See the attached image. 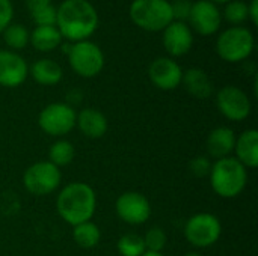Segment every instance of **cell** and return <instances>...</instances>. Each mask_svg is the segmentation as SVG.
<instances>
[{
	"instance_id": "1",
	"label": "cell",
	"mask_w": 258,
	"mask_h": 256,
	"mask_svg": "<svg viewBox=\"0 0 258 256\" xmlns=\"http://www.w3.org/2000/svg\"><path fill=\"white\" fill-rule=\"evenodd\" d=\"M56 27L68 42L86 41L98 27V12L88 0H63L57 6Z\"/></svg>"
},
{
	"instance_id": "2",
	"label": "cell",
	"mask_w": 258,
	"mask_h": 256,
	"mask_svg": "<svg viewBox=\"0 0 258 256\" xmlns=\"http://www.w3.org/2000/svg\"><path fill=\"white\" fill-rule=\"evenodd\" d=\"M59 216L71 226L89 222L97 208L94 189L82 181L67 184L56 201Z\"/></svg>"
},
{
	"instance_id": "3",
	"label": "cell",
	"mask_w": 258,
	"mask_h": 256,
	"mask_svg": "<svg viewBox=\"0 0 258 256\" xmlns=\"http://www.w3.org/2000/svg\"><path fill=\"white\" fill-rule=\"evenodd\" d=\"M246 183V167L234 157L219 158L212 164L210 186L218 196L224 199H233L245 190Z\"/></svg>"
},
{
	"instance_id": "4",
	"label": "cell",
	"mask_w": 258,
	"mask_h": 256,
	"mask_svg": "<svg viewBox=\"0 0 258 256\" xmlns=\"http://www.w3.org/2000/svg\"><path fill=\"white\" fill-rule=\"evenodd\" d=\"M255 47V38L251 29L245 26H231L221 32L216 39L218 56L230 63L246 60Z\"/></svg>"
},
{
	"instance_id": "5",
	"label": "cell",
	"mask_w": 258,
	"mask_h": 256,
	"mask_svg": "<svg viewBox=\"0 0 258 256\" xmlns=\"http://www.w3.org/2000/svg\"><path fill=\"white\" fill-rule=\"evenodd\" d=\"M128 15L135 26L147 32H162L174 21L168 0H133Z\"/></svg>"
},
{
	"instance_id": "6",
	"label": "cell",
	"mask_w": 258,
	"mask_h": 256,
	"mask_svg": "<svg viewBox=\"0 0 258 256\" xmlns=\"http://www.w3.org/2000/svg\"><path fill=\"white\" fill-rule=\"evenodd\" d=\"M67 56L71 69L83 78H92L98 75L104 68L103 50L89 39L73 42Z\"/></svg>"
},
{
	"instance_id": "7",
	"label": "cell",
	"mask_w": 258,
	"mask_h": 256,
	"mask_svg": "<svg viewBox=\"0 0 258 256\" xmlns=\"http://www.w3.org/2000/svg\"><path fill=\"white\" fill-rule=\"evenodd\" d=\"M62 180L59 167L50 161H38L29 166L23 175L24 189L33 196H47L53 193Z\"/></svg>"
},
{
	"instance_id": "8",
	"label": "cell",
	"mask_w": 258,
	"mask_h": 256,
	"mask_svg": "<svg viewBox=\"0 0 258 256\" xmlns=\"http://www.w3.org/2000/svg\"><path fill=\"white\" fill-rule=\"evenodd\" d=\"M222 234V225L215 214L210 213H198L194 214L186 226H184V237L186 240L200 249H206L213 246Z\"/></svg>"
},
{
	"instance_id": "9",
	"label": "cell",
	"mask_w": 258,
	"mask_h": 256,
	"mask_svg": "<svg viewBox=\"0 0 258 256\" xmlns=\"http://www.w3.org/2000/svg\"><path fill=\"white\" fill-rule=\"evenodd\" d=\"M76 119L77 113L70 104L51 103L41 110L38 116V124L45 134L62 137L76 127Z\"/></svg>"
},
{
	"instance_id": "10",
	"label": "cell",
	"mask_w": 258,
	"mask_h": 256,
	"mask_svg": "<svg viewBox=\"0 0 258 256\" xmlns=\"http://www.w3.org/2000/svg\"><path fill=\"white\" fill-rule=\"evenodd\" d=\"M218 110L230 121H245L251 115V100L237 86H225L216 94Z\"/></svg>"
},
{
	"instance_id": "11",
	"label": "cell",
	"mask_w": 258,
	"mask_h": 256,
	"mask_svg": "<svg viewBox=\"0 0 258 256\" xmlns=\"http://www.w3.org/2000/svg\"><path fill=\"white\" fill-rule=\"evenodd\" d=\"M118 217L127 225H144L151 216V205L145 195L139 192L122 193L115 204Z\"/></svg>"
},
{
	"instance_id": "12",
	"label": "cell",
	"mask_w": 258,
	"mask_h": 256,
	"mask_svg": "<svg viewBox=\"0 0 258 256\" xmlns=\"http://www.w3.org/2000/svg\"><path fill=\"white\" fill-rule=\"evenodd\" d=\"M190 29H194L201 36H210L219 32L222 24V12L218 5L209 0H198L192 3V11L189 15Z\"/></svg>"
},
{
	"instance_id": "13",
	"label": "cell",
	"mask_w": 258,
	"mask_h": 256,
	"mask_svg": "<svg viewBox=\"0 0 258 256\" xmlns=\"http://www.w3.org/2000/svg\"><path fill=\"white\" fill-rule=\"evenodd\" d=\"M151 83L162 91H172L181 84L183 69L172 57H157L148 68Z\"/></svg>"
},
{
	"instance_id": "14",
	"label": "cell",
	"mask_w": 258,
	"mask_h": 256,
	"mask_svg": "<svg viewBox=\"0 0 258 256\" xmlns=\"http://www.w3.org/2000/svg\"><path fill=\"white\" fill-rule=\"evenodd\" d=\"M163 47L169 56L181 57L187 54L194 45V32L189 24L181 21H171L163 30Z\"/></svg>"
},
{
	"instance_id": "15",
	"label": "cell",
	"mask_w": 258,
	"mask_h": 256,
	"mask_svg": "<svg viewBox=\"0 0 258 256\" xmlns=\"http://www.w3.org/2000/svg\"><path fill=\"white\" fill-rule=\"evenodd\" d=\"M29 75L27 62L11 50H0V86L18 88Z\"/></svg>"
},
{
	"instance_id": "16",
	"label": "cell",
	"mask_w": 258,
	"mask_h": 256,
	"mask_svg": "<svg viewBox=\"0 0 258 256\" xmlns=\"http://www.w3.org/2000/svg\"><path fill=\"white\" fill-rule=\"evenodd\" d=\"M236 160L240 161L246 169H255L258 166V131L246 130L236 137Z\"/></svg>"
},
{
	"instance_id": "17",
	"label": "cell",
	"mask_w": 258,
	"mask_h": 256,
	"mask_svg": "<svg viewBox=\"0 0 258 256\" xmlns=\"http://www.w3.org/2000/svg\"><path fill=\"white\" fill-rule=\"evenodd\" d=\"M234 145L236 134L230 127H218L212 130L207 137V152L216 160L230 157V154L234 151Z\"/></svg>"
},
{
	"instance_id": "18",
	"label": "cell",
	"mask_w": 258,
	"mask_h": 256,
	"mask_svg": "<svg viewBox=\"0 0 258 256\" xmlns=\"http://www.w3.org/2000/svg\"><path fill=\"white\" fill-rule=\"evenodd\" d=\"M76 125L89 139H100L107 131V118L97 109H83L77 115Z\"/></svg>"
},
{
	"instance_id": "19",
	"label": "cell",
	"mask_w": 258,
	"mask_h": 256,
	"mask_svg": "<svg viewBox=\"0 0 258 256\" xmlns=\"http://www.w3.org/2000/svg\"><path fill=\"white\" fill-rule=\"evenodd\" d=\"M181 83L184 84L186 91L198 100H206L213 94V83L209 74L201 68H189L186 72H183Z\"/></svg>"
},
{
	"instance_id": "20",
	"label": "cell",
	"mask_w": 258,
	"mask_h": 256,
	"mask_svg": "<svg viewBox=\"0 0 258 256\" xmlns=\"http://www.w3.org/2000/svg\"><path fill=\"white\" fill-rule=\"evenodd\" d=\"M32 78L41 86H54L60 83L63 77L62 66L53 59H39L29 68Z\"/></svg>"
},
{
	"instance_id": "21",
	"label": "cell",
	"mask_w": 258,
	"mask_h": 256,
	"mask_svg": "<svg viewBox=\"0 0 258 256\" xmlns=\"http://www.w3.org/2000/svg\"><path fill=\"white\" fill-rule=\"evenodd\" d=\"M63 38L56 26H36L29 36V42L36 51L50 53L60 47Z\"/></svg>"
},
{
	"instance_id": "22",
	"label": "cell",
	"mask_w": 258,
	"mask_h": 256,
	"mask_svg": "<svg viewBox=\"0 0 258 256\" xmlns=\"http://www.w3.org/2000/svg\"><path fill=\"white\" fill-rule=\"evenodd\" d=\"M73 238L77 243V246H80L83 249H92V247H95L100 243L101 231L91 220L89 222H83L80 225L73 226Z\"/></svg>"
},
{
	"instance_id": "23",
	"label": "cell",
	"mask_w": 258,
	"mask_h": 256,
	"mask_svg": "<svg viewBox=\"0 0 258 256\" xmlns=\"http://www.w3.org/2000/svg\"><path fill=\"white\" fill-rule=\"evenodd\" d=\"M3 39L5 44L11 48V51H18L23 50L29 44V36L30 32L27 30L26 26L18 24V23H11L3 32Z\"/></svg>"
},
{
	"instance_id": "24",
	"label": "cell",
	"mask_w": 258,
	"mask_h": 256,
	"mask_svg": "<svg viewBox=\"0 0 258 256\" xmlns=\"http://www.w3.org/2000/svg\"><path fill=\"white\" fill-rule=\"evenodd\" d=\"M74 155H76V149L73 143L65 139L54 142L48 149V161L53 163L56 167L68 166L74 160Z\"/></svg>"
},
{
	"instance_id": "25",
	"label": "cell",
	"mask_w": 258,
	"mask_h": 256,
	"mask_svg": "<svg viewBox=\"0 0 258 256\" xmlns=\"http://www.w3.org/2000/svg\"><path fill=\"white\" fill-rule=\"evenodd\" d=\"M116 247L121 256H142L147 252L144 238L138 234H124L118 240Z\"/></svg>"
},
{
	"instance_id": "26",
	"label": "cell",
	"mask_w": 258,
	"mask_h": 256,
	"mask_svg": "<svg viewBox=\"0 0 258 256\" xmlns=\"http://www.w3.org/2000/svg\"><path fill=\"white\" fill-rule=\"evenodd\" d=\"M224 18L231 26H242L248 20V3L242 0H230L224 8Z\"/></svg>"
},
{
	"instance_id": "27",
	"label": "cell",
	"mask_w": 258,
	"mask_h": 256,
	"mask_svg": "<svg viewBox=\"0 0 258 256\" xmlns=\"http://www.w3.org/2000/svg\"><path fill=\"white\" fill-rule=\"evenodd\" d=\"M142 238H144L147 252L162 253V250L166 246V234L162 228H151L150 231H147V234Z\"/></svg>"
},
{
	"instance_id": "28",
	"label": "cell",
	"mask_w": 258,
	"mask_h": 256,
	"mask_svg": "<svg viewBox=\"0 0 258 256\" xmlns=\"http://www.w3.org/2000/svg\"><path fill=\"white\" fill-rule=\"evenodd\" d=\"M56 14H57V8L54 5H50L47 8H42L30 14V17L36 26H56Z\"/></svg>"
},
{
	"instance_id": "29",
	"label": "cell",
	"mask_w": 258,
	"mask_h": 256,
	"mask_svg": "<svg viewBox=\"0 0 258 256\" xmlns=\"http://www.w3.org/2000/svg\"><path fill=\"white\" fill-rule=\"evenodd\" d=\"M189 170L194 177L197 178H204L207 175H210V170H212V161L204 157V155H200V157H195L190 160L189 163Z\"/></svg>"
},
{
	"instance_id": "30",
	"label": "cell",
	"mask_w": 258,
	"mask_h": 256,
	"mask_svg": "<svg viewBox=\"0 0 258 256\" xmlns=\"http://www.w3.org/2000/svg\"><path fill=\"white\" fill-rule=\"evenodd\" d=\"M192 3L194 2H190V0H174V2H171V11H172L174 21L186 23V20H189L190 11H192Z\"/></svg>"
},
{
	"instance_id": "31",
	"label": "cell",
	"mask_w": 258,
	"mask_h": 256,
	"mask_svg": "<svg viewBox=\"0 0 258 256\" xmlns=\"http://www.w3.org/2000/svg\"><path fill=\"white\" fill-rule=\"evenodd\" d=\"M14 6L11 0H0V33L12 23Z\"/></svg>"
},
{
	"instance_id": "32",
	"label": "cell",
	"mask_w": 258,
	"mask_h": 256,
	"mask_svg": "<svg viewBox=\"0 0 258 256\" xmlns=\"http://www.w3.org/2000/svg\"><path fill=\"white\" fill-rule=\"evenodd\" d=\"M50 5H53L51 0H26V8H27L29 14H33V12L42 9V8H47Z\"/></svg>"
},
{
	"instance_id": "33",
	"label": "cell",
	"mask_w": 258,
	"mask_h": 256,
	"mask_svg": "<svg viewBox=\"0 0 258 256\" xmlns=\"http://www.w3.org/2000/svg\"><path fill=\"white\" fill-rule=\"evenodd\" d=\"M248 20H251L254 26L258 24V0H251L248 3Z\"/></svg>"
},
{
	"instance_id": "34",
	"label": "cell",
	"mask_w": 258,
	"mask_h": 256,
	"mask_svg": "<svg viewBox=\"0 0 258 256\" xmlns=\"http://www.w3.org/2000/svg\"><path fill=\"white\" fill-rule=\"evenodd\" d=\"M209 2H212V3H215V5H225V3L230 2V0H209Z\"/></svg>"
},
{
	"instance_id": "35",
	"label": "cell",
	"mask_w": 258,
	"mask_h": 256,
	"mask_svg": "<svg viewBox=\"0 0 258 256\" xmlns=\"http://www.w3.org/2000/svg\"><path fill=\"white\" fill-rule=\"evenodd\" d=\"M142 256H165V255H162V253H156V252H145Z\"/></svg>"
},
{
	"instance_id": "36",
	"label": "cell",
	"mask_w": 258,
	"mask_h": 256,
	"mask_svg": "<svg viewBox=\"0 0 258 256\" xmlns=\"http://www.w3.org/2000/svg\"><path fill=\"white\" fill-rule=\"evenodd\" d=\"M184 256H201V255H198V253H194V252H192V253H186Z\"/></svg>"
}]
</instances>
